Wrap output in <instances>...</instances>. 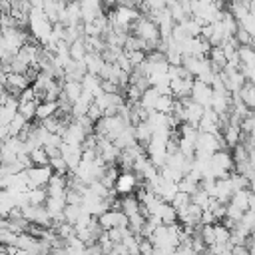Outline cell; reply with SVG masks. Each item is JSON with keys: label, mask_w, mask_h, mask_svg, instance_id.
<instances>
[{"label": "cell", "mask_w": 255, "mask_h": 255, "mask_svg": "<svg viewBox=\"0 0 255 255\" xmlns=\"http://www.w3.org/2000/svg\"><path fill=\"white\" fill-rule=\"evenodd\" d=\"M139 201L135 197V193H128V195H122L120 199V211L126 215V217H131L135 213H139Z\"/></svg>", "instance_id": "9a60e30c"}, {"label": "cell", "mask_w": 255, "mask_h": 255, "mask_svg": "<svg viewBox=\"0 0 255 255\" xmlns=\"http://www.w3.org/2000/svg\"><path fill=\"white\" fill-rule=\"evenodd\" d=\"M26 197H28V203L30 205H44L48 193H46V187H34V189H28L26 191Z\"/></svg>", "instance_id": "484cf974"}, {"label": "cell", "mask_w": 255, "mask_h": 255, "mask_svg": "<svg viewBox=\"0 0 255 255\" xmlns=\"http://www.w3.org/2000/svg\"><path fill=\"white\" fill-rule=\"evenodd\" d=\"M66 2H78V0H66Z\"/></svg>", "instance_id": "8d00e7d4"}, {"label": "cell", "mask_w": 255, "mask_h": 255, "mask_svg": "<svg viewBox=\"0 0 255 255\" xmlns=\"http://www.w3.org/2000/svg\"><path fill=\"white\" fill-rule=\"evenodd\" d=\"M16 239H18V233L10 231L8 227H6V229H0V243H2L4 247H8V245H16Z\"/></svg>", "instance_id": "836d02e7"}, {"label": "cell", "mask_w": 255, "mask_h": 255, "mask_svg": "<svg viewBox=\"0 0 255 255\" xmlns=\"http://www.w3.org/2000/svg\"><path fill=\"white\" fill-rule=\"evenodd\" d=\"M88 50H86V44H84V38H78L76 42H72L68 46V56L72 62H84Z\"/></svg>", "instance_id": "ffe728a7"}, {"label": "cell", "mask_w": 255, "mask_h": 255, "mask_svg": "<svg viewBox=\"0 0 255 255\" xmlns=\"http://www.w3.org/2000/svg\"><path fill=\"white\" fill-rule=\"evenodd\" d=\"M30 78L26 76V74H6V78H4V88H6V92L8 94H12V96H20V92H24L26 88H30Z\"/></svg>", "instance_id": "30bf717a"}, {"label": "cell", "mask_w": 255, "mask_h": 255, "mask_svg": "<svg viewBox=\"0 0 255 255\" xmlns=\"http://www.w3.org/2000/svg\"><path fill=\"white\" fill-rule=\"evenodd\" d=\"M151 133H153V129H151V126L147 124V120H143V122H137L135 126H133V137H135V141L139 143V145H147V141L151 139Z\"/></svg>", "instance_id": "e0dca14e"}, {"label": "cell", "mask_w": 255, "mask_h": 255, "mask_svg": "<svg viewBox=\"0 0 255 255\" xmlns=\"http://www.w3.org/2000/svg\"><path fill=\"white\" fill-rule=\"evenodd\" d=\"M118 173H120V169L116 167V165H106V169H104V173H102V177L98 179L104 187H108V189H114V183H116V177H118Z\"/></svg>", "instance_id": "603a6c76"}, {"label": "cell", "mask_w": 255, "mask_h": 255, "mask_svg": "<svg viewBox=\"0 0 255 255\" xmlns=\"http://www.w3.org/2000/svg\"><path fill=\"white\" fill-rule=\"evenodd\" d=\"M225 149V143L221 141V135L217 133H201L197 131V139H195V157H203L209 159L215 151Z\"/></svg>", "instance_id": "7a4b0ae2"}, {"label": "cell", "mask_w": 255, "mask_h": 255, "mask_svg": "<svg viewBox=\"0 0 255 255\" xmlns=\"http://www.w3.org/2000/svg\"><path fill=\"white\" fill-rule=\"evenodd\" d=\"M191 86H193V78H191V76H187V78H171V80H169V94H171L175 100L189 98Z\"/></svg>", "instance_id": "8fae6325"}, {"label": "cell", "mask_w": 255, "mask_h": 255, "mask_svg": "<svg viewBox=\"0 0 255 255\" xmlns=\"http://www.w3.org/2000/svg\"><path fill=\"white\" fill-rule=\"evenodd\" d=\"M24 173H26L28 189H34V187H46V183L54 171L50 165H30L28 169H24Z\"/></svg>", "instance_id": "3957f363"}, {"label": "cell", "mask_w": 255, "mask_h": 255, "mask_svg": "<svg viewBox=\"0 0 255 255\" xmlns=\"http://www.w3.org/2000/svg\"><path fill=\"white\" fill-rule=\"evenodd\" d=\"M82 211H84L82 205H66L64 207V221L70 223V225H76V221L82 215Z\"/></svg>", "instance_id": "4316f807"}, {"label": "cell", "mask_w": 255, "mask_h": 255, "mask_svg": "<svg viewBox=\"0 0 255 255\" xmlns=\"http://www.w3.org/2000/svg\"><path fill=\"white\" fill-rule=\"evenodd\" d=\"M28 157H30V163L32 165H48V153H46L44 147H34L28 153Z\"/></svg>", "instance_id": "83f0119b"}, {"label": "cell", "mask_w": 255, "mask_h": 255, "mask_svg": "<svg viewBox=\"0 0 255 255\" xmlns=\"http://www.w3.org/2000/svg\"><path fill=\"white\" fill-rule=\"evenodd\" d=\"M137 185H139V177L133 171H120L114 183V191L120 195H128V193H133Z\"/></svg>", "instance_id": "5b68a950"}, {"label": "cell", "mask_w": 255, "mask_h": 255, "mask_svg": "<svg viewBox=\"0 0 255 255\" xmlns=\"http://www.w3.org/2000/svg\"><path fill=\"white\" fill-rule=\"evenodd\" d=\"M32 8H42L44 6V0H28Z\"/></svg>", "instance_id": "d590c367"}, {"label": "cell", "mask_w": 255, "mask_h": 255, "mask_svg": "<svg viewBox=\"0 0 255 255\" xmlns=\"http://www.w3.org/2000/svg\"><path fill=\"white\" fill-rule=\"evenodd\" d=\"M237 62L243 66H255V52L251 46H239L237 48Z\"/></svg>", "instance_id": "cb8c5ba5"}, {"label": "cell", "mask_w": 255, "mask_h": 255, "mask_svg": "<svg viewBox=\"0 0 255 255\" xmlns=\"http://www.w3.org/2000/svg\"><path fill=\"white\" fill-rule=\"evenodd\" d=\"M84 66H86V74H92V76H98L102 66H104V60L98 52H88L86 58H84Z\"/></svg>", "instance_id": "ac0fdd59"}, {"label": "cell", "mask_w": 255, "mask_h": 255, "mask_svg": "<svg viewBox=\"0 0 255 255\" xmlns=\"http://www.w3.org/2000/svg\"><path fill=\"white\" fill-rule=\"evenodd\" d=\"M56 112H58V102H38L34 118L38 122H42V120H48V118L56 116Z\"/></svg>", "instance_id": "d6986e66"}, {"label": "cell", "mask_w": 255, "mask_h": 255, "mask_svg": "<svg viewBox=\"0 0 255 255\" xmlns=\"http://www.w3.org/2000/svg\"><path fill=\"white\" fill-rule=\"evenodd\" d=\"M22 217L32 225L52 227V219H50L44 205H26V207H22Z\"/></svg>", "instance_id": "277c9868"}, {"label": "cell", "mask_w": 255, "mask_h": 255, "mask_svg": "<svg viewBox=\"0 0 255 255\" xmlns=\"http://www.w3.org/2000/svg\"><path fill=\"white\" fill-rule=\"evenodd\" d=\"M98 223L104 231H108V229H114V227H126L128 217L120 209H108L102 215H98Z\"/></svg>", "instance_id": "8992f818"}, {"label": "cell", "mask_w": 255, "mask_h": 255, "mask_svg": "<svg viewBox=\"0 0 255 255\" xmlns=\"http://www.w3.org/2000/svg\"><path fill=\"white\" fill-rule=\"evenodd\" d=\"M173 102H175L173 96H157L155 106H153V112H157V114H171Z\"/></svg>", "instance_id": "d4e9b609"}, {"label": "cell", "mask_w": 255, "mask_h": 255, "mask_svg": "<svg viewBox=\"0 0 255 255\" xmlns=\"http://www.w3.org/2000/svg\"><path fill=\"white\" fill-rule=\"evenodd\" d=\"M253 128H255V118H253V114L249 112V114L239 122V131H241V135H253Z\"/></svg>", "instance_id": "f546056e"}, {"label": "cell", "mask_w": 255, "mask_h": 255, "mask_svg": "<svg viewBox=\"0 0 255 255\" xmlns=\"http://www.w3.org/2000/svg\"><path fill=\"white\" fill-rule=\"evenodd\" d=\"M124 52V50H122ZM124 56L128 58V62H129V66L131 68H137L139 64H143V60H145V52H141V50H133V52H124Z\"/></svg>", "instance_id": "1f68e13d"}, {"label": "cell", "mask_w": 255, "mask_h": 255, "mask_svg": "<svg viewBox=\"0 0 255 255\" xmlns=\"http://www.w3.org/2000/svg\"><path fill=\"white\" fill-rule=\"evenodd\" d=\"M235 94L247 110H253V106H255V86H253V82H243V86Z\"/></svg>", "instance_id": "2e32d148"}, {"label": "cell", "mask_w": 255, "mask_h": 255, "mask_svg": "<svg viewBox=\"0 0 255 255\" xmlns=\"http://www.w3.org/2000/svg\"><path fill=\"white\" fill-rule=\"evenodd\" d=\"M237 26H239L241 30H245L249 36H255V16H253V12L245 14V16L237 22Z\"/></svg>", "instance_id": "f1b7e54d"}, {"label": "cell", "mask_w": 255, "mask_h": 255, "mask_svg": "<svg viewBox=\"0 0 255 255\" xmlns=\"http://www.w3.org/2000/svg\"><path fill=\"white\" fill-rule=\"evenodd\" d=\"M78 4H80V18H82V24H90V22H94L98 16L104 14L102 0H78Z\"/></svg>", "instance_id": "52a82bcc"}, {"label": "cell", "mask_w": 255, "mask_h": 255, "mask_svg": "<svg viewBox=\"0 0 255 255\" xmlns=\"http://www.w3.org/2000/svg\"><path fill=\"white\" fill-rule=\"evenodd\" d=\"M189 203H191V195H189V193H183V191H177V193L173 195V199H171V207H173L175 211L183 209V207L189 205Z\"/></svg>", "instance_id": "4dcf8cb0"}, {"label": "cell", "mask_w": 255, "mask_h": 255, "mask_svg": "<svg viewBox=\"0 0 255 255\" xmlns=\"http://www.w3.org/2000/svg\"><path fill=\"white\" fill-rule=\"evenodd\" d=\"M36 106H38V100H26V102H20L18 100V114L26 122H32L34 120V114H36Z\"/></svg>", "instance_id": "7402d4cb"}, {"label": "cell", "mask_w": 255, "mask_h": 255, "mask_svg": "<svg viewBox=\"0 0 255 255\" xmlns=\"http://www.w3.org/2000/svg\"><path fill=\"white\" fill-rule=\"evenodd\" d=\"M211 96H213L211 86H207V84H203L199 80H193V86H191V92H189V100L191 102L199 104L201 108H209Z\"/></svg>", "instance_id": "9c48e42d"}, {"label": "cell", "mask_w": 255, "mask_h": 255, "mask_svg": "<svg viewBox=\"0 0 255 255\" xmlns=\"http://www.w3.org/2000/svg\"><path fill=\"white\" fill-rule=\"evenodd\" d=\"M68 183H66V175L62 173H52L48 183H46V193L48 195H66Z\"/></svg>", "instance_id": "7c38bea8"}, {"label": "cell", "mask_w": 255, "mask_h": 255, "mask_svg": "<svg viewBox=\"0 0 255 255\" xmlns=\"http://www.w3.org/2000/svg\"><path fill=\"white\" fill-rule=\"evenodd\" d=\"M175 213H177V221H181L183 227L197 229V227L201 225V213H203V211H201L197 205H193V203L185 205L183 209H179V211H175Z\"/></svg>", "instance_id": "ba28073f"}, {"label": "cell", "mask_w": 255, "mask_h": 255, "mask_svg": "<svg viewBox=\"0 0 255 255\" xmlns=\"http://www.w3.org/2000/svg\"><path fill=\"white\" fill-rule=\"evenodd\" d=\"M233 40L237 42V46H251L253 44V36H249L245 30H241L239 26H237V30H235V34H233Z\"/></svg>", "instance_id": "d6a6232c"}, {"label": "cell", "mask_w": 255, "mask_h": 255, "mask_svg": "<svg viewBox=\"0 0 255 255\" xmlns=\"http://www.w3.org/2000/svg\"><path fill=\"white\" fill-rule=\"evenodd\" d=\"M102 116H104V114H102L100 106H96V104H94V100H92V104H90V106H88V110H86V118H88L90 122H94V124H96Z\"/></svg>", "instance_id": "e575fe53"}, {"label": "cell", "mask_w": 255, "mask_h": 255, "mask_svg": "<svg viewBox=\"0 0 255 255\" xmlns=\"http://www.w3.org/2000/svg\"><path fill=\"white\" fill-rule=\"evenodd\" d=\"M0 255H6V253H0Z\"/></svg>", "instance_id": "74e56055"}, {"label": "cell", "mask_w": 255, "mask_h": 255, "mask_svg": "<svg viewBox=\"0 0 255 255\" xmlns=\"http://www.w3.org/2000/svg\"><path fill=\"white\" fill-rule=\"evenodd\" d=\"M153 217L159 221V225H171V223H177V213L175 209L171 207V203H159V207L155 209Z\"/></svg>", "instance_id": "4fadbf2b"}, {"label": "cell", "mask_w": 255, "mask_h": 255, "mask_svg": "<svg viewBox=\"0 0 255 255\" xmlns=\"http://www.w3.org/2000/svg\"><path fill=\"white\" fill-rule=\"evenodd\" d=\"M229 237H231L229 227H225L221 221L213 223V245H229Z\"/></svg>", "instance_id": "44dd1931"}, {"label": "cell", "mask_w": 255, "mask_h": 255, "mask_svg": "<svg viewBox=\"0 0 255 255\" xmlns=\"http://www.w3.org/2000/svg\"><path fill=\"white\" fill-rule=\"evenodd\" d=\"M126 126H129V124H126L118 114H116V116H102V118L94 124V133L100 135V137H106V139L114 141V139L122 133V129H124Z\"/></svg>", "instance_id": "6da1fadb"}, {"label": "cell", "mask_w": 255, "mask_h": 255, "mask_svg": "<svg viewBox=\"0 0 255 255\" xmlns=\"http://www.w3.org/2000/svg\"><path fill=\"white\" fill-rule=\"evenodd\" d=\"M70 106L82 96V86H80V82H74V80H66V82H62V94H60Z\"/></svg>", "instance_id": "5bb4252c"}]
</instances>
